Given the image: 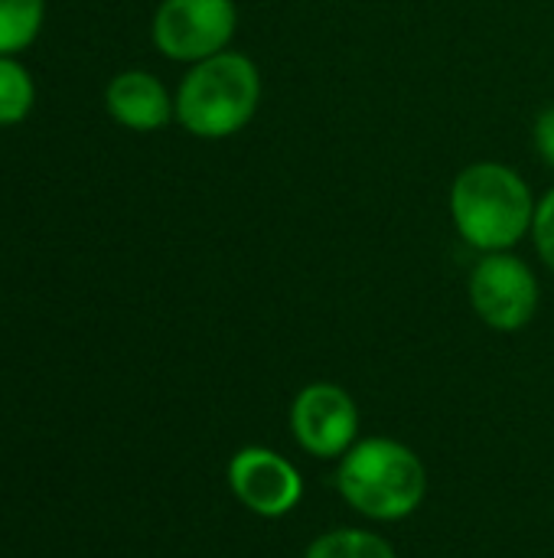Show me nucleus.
Returning a JSON list of instances; mask_svg holds the SVG:
<instances>
[{"mask_svg":"<svg viewBox=\"0 0 554 558\" xmlns=\"http://www.w3.org/2000/svg\"><path fill=\"white\" fill-rule=\"evenodd\" d=\"M447 206L457 235L470 248L490 255L513 252L532 235L539 203L519 170L500 160H477L454 177Z\"/></svg>","mask_w":554,"mask_h":558,"instance_id":"1","label":"nucleus"},{"mask_svg":"<svg viewBox=\"0 0 554 558\" xmlns=\"http://www.w3.org/2000/svg\"><path fill=\"white\" fill-rule=\"evenodd\" d=\"M104 108L121 128L137 131V134L160 131L176 118L173 95L153 72H144V69L118 72L104 88Z\"/></svg>","mask_w":554,"mask_h":558,"instance_id":"8","label":"nucleus"},{"mask_svg":"<svg viewBox=\"0 0 554 558\" xmlns=\"http://www.w3.org/2000/svg\"><path fill=\"white\" fill-rule=\"evenodd\" d=\"M304 558H398V553L385 536H379L372 530L340 526V530L317 536L307 546Z\"/></svg>","mask_w":554,"mask_h":558,"instance_id":"9","label":"nucleus"},{"mask_svg":"<svg viewBox=\"0 0 554 558\" xmlns=\"http://www.w3.org/2000/svg\"><path fill=\"white\" fill-rule=\"evenodd\" d=\"M532 141H535V150H539L542 163L554 170V105L539 111L535 128H532Z\"/></svg>","mask_w":554,"mask_h":558,"instance_id":"13","label":"nucleus"},{"mask_svg":"<svg viewBox=\"0 0 554 558\" xmlns=\"http://www.w3.org/2000/svg\"><path fill=\"white\" fill-rule=\"evenodd\" d=\"M46 20V0H0V56H16L36 43Z\"/></svg>","mask_w":554,"mask_h":558,"instance_id":"10","label":"nucleus"},{"mask_svg":"<svg viewBox=\"0 0 554 558\" xmlns=\"http://www.w3.org/2000/svg\"><path fill=\"white\" fill-rule=\"evenodd\" d=\"M238 29L235 0H160L150 36L170 62L196 65L229 49Z\"/></svg>","mask_w":554,"mask_h":558,"instance_id":"4","label":"nucleus"},{"mask_svg":"<svg viewBox=\"0 0 554 558\" xmlns=\"http://www.w3.org/2000/svg\"><path fill=\"white\" fill-rule=\"evenodd\" d=\"M287 418L297 448L320 461H340L359 441V405L336 383H307Z\"/></svg>","mask_w":554,"mask_h":558,"instance_id":"6","label":"nucleus"},{"mask_svg":"<svg viewBox=\"0 0 554 558\" xmlns=\"http://www.w3.org/2000/svg\"><path fill=\"white\" fill-rule=\"evenodd\" d=\"M470 307L496 333H519L539 314V278L513 252H490L470 271Z\"/></svg>","mask_w":554,"mask_h":558,"instance_id":"5","label":"nucleus"},{"mask_svg":"<svg viewBox=\"0 0 554 558\" xmlns=\"http://www.w3.org/2000/svg\"><path fill=\"white\" fill-rule=\"evenodd\" d=\"M225 481L232 497L261 520H284L304 500L300 471L284 454L261 445L238 448L225 468Z\"/></svg>","mask_w":554,"mask_h":558,"instance_id":"7","label":"nucleus"},{"mask_svg":"<svg viewBox=\"0 0 554 558\" xmlns=\"http://www.w3.org/2000/svg\"><path fill=\"white\" fill-rule=\"evenodd\" d=\"M176 121L202 141H225L248 128L261 105V69L245 52H219L189 65L176 95Z\"/></svg>","mask_w":554,"mask_h":558,"instance_id":"3","label":"nucleus"},{"mask_svg":"<svg viewBox=\"0 0 554 558\" xmlns=\"http://www.w3.org/2000/svg\"><path fill=\"white\" fill-rule=\"evenodd\" d=\"M532 239H535L539 258L554 271V186L539 199V206H535Z\"/></svg>","mask_w":554,"mask_h":558,"instance_id":"12","label":"nucleus"},{"mask_svg":"<svg viewBox=\"0 0 554 558\" xmlns=\"http://www.w3.org/2000/svg\"><path fill=\"white\" fill-rule=\"evenodd\" d=\"M36 105V82L16 56H0V128L29 118Z\"/></svg>","mask_w":554,"mask_h":558,"instance_id":"11","label":"nucleus"},{"mask_svg":"<svg viewBox=\"0 0 554 558\" xmlns=\"http://www.w3.org/2000/svg\"><path fill=\"white\" fill-rule=\"evenodd\" d=\"M336 494L372 523H402L428 497V468L405 441L369 435L340 458Z\"/></svg>","mask_w":554,"mask_h":558,"instance_id":"2","label":"nucleus"}]
</instances>
